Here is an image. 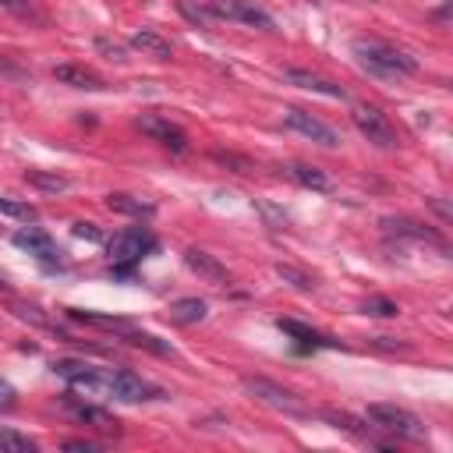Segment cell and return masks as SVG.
Listing matches in <instances>:
<instances>
[{
  "label": "cell",
  "instance_id": "obj_17",
  "mask_svg": "<svg viewBox=\"0 0 453 453\" xmlns=\"http://www.w3.org/2000/svg\"><path fill=\"white\" fill-rule=\"evenodd\" d=\"M106 209H110V212H120V216H134V219H142V216H152V212H156V205H152V202H145V198H138V195H124V191L106 195Z\"/></svg>",
  "mask_w": 453,
  "mask_h": 453
},
{
  "label": "cell",
  "instance_id": "obj_38",
  "mask_svg": "<svg viewBox=\"0 0 453 453\" xmlns=\"http://www.w3.org/2000/svg\"><path fill=\"white\" fill-rule=\"evenodd\" d=\"M0 290H7V294H11V283H7V276H0Z\"/></svg>",
  "mask_w": 453,
  "mask_h": 453
},
{
  "label": "cell",
  "instance_id": "obj_26",
  "mask_svg": "<svg viewBox=\"0 0 453 453\" xmlns=\"http://www.w3.org/2000/svg\"><path fill=\"white\" fill-rule=\"evenodd\" d=\"M0 449H14V453H35L39 446H35V439H28V435H21V432H14V428H4V425H0Z\"/></svg>",
  "mask_w": 453,
  "mask_h": 453
},
{
  "label": "cell",
  "instance_id": "obj_27",
  "mask_svg": "<svg viewBox=\"0 0 453 453\" xmlns=\"http://www.w3.org/2000/svg\"><path fill=\"white\" fill-rule=\"evenodd\" d=\"M276 276L287 280V283L297 287V290H315V276H308V273H301V269H294V265H287V262H276Z\"/></svg>",
  "mask_w": 453,
  "mask_h": 453
},
{
  "label": "cell",
  "instance_id": "obj_24",
  "mask_svg": "<svg viewBox=\"0 0 453 453\" xmlns=\"http://www.w3.org/2000/svg\"><path fill=\"white\" fill-rule=\"evenodd\" d=\"M131 347H145V350H152V354H159V357H173V347L170 343H163L159 336H152V333H138V329H127V333H120Z\"/></svg>",
  "mask_w": 453,
  "mask_h": 453
},
{
  "label": "cell",
  "instance_id": "obj_35",
  "mask_svg": "<svg viewBox=\"0 0 453 453\" xmlns=\"http://www.w3.org/2000/svg\"><path fill=\"white\" fill-rule=\"evenodd\" d=\"M71 234H74V237H81V241H103V230H99L96 223H74V226H71Z\"/></svg>",
  "mask_w": 453,
  "mask_h": 453
},
{
  "label": "cell",
  "instance_id": "obj_34",
  "mask_svg": "<svg viewBox=\"0 0 453 453\" xmlns=\"http://www.w3.org/2000/svg\"><path fill=\"white\" fill-rule=\"evenodd\" d=\"M0 78H11V81H25L28 78V71H21L11 57H0Z\"/></svg>",
  "mask_w": 453,
  "mask_h": 453
},
{
  "label": "cell",
  "instance_id": "obj_16",
  "mask_svg": "<svg viewBox=\"0 0 453 453\" xmlns=\"http://www.w3.org/2000/svg\"><path fill=\"white\" fill-rule=\"evenodd\" d=\"M64 411H71L78 421H88L92 428H106V432H117V418L96 403H81L74 393H64Z\"/></svg>",
  "mask_w": 453,
  "mask_h": 453
},
{
  "label": "cell",
  "instance_id": "obj_36",
  "mask_svg": "<svg viewBox=\"0 0 453 453\" xmlns=\"http://www.w3.org/2000/svg\"><path fill=\"white\" fill-rule=\"evenodd\" d=\"M64 449H85V453H88V449H99V442H88V439H67Z\"/></svg>",
  "mask_w": 453,
  "mask_h": 453
},
{
  "label": "cell",
  "instance_id": "obj_32",
  "mask_svg": "<svg viewBox=\"0 0 453 453\" xmlns=\"http://www.w3.org/2000/svg\"><path fill=\"white\" fill-rule=\"evenodd\" d=\"M18 407V389L7 382V379H0V414H7V411H14Z\"/></svg>",
  "mask_w": 453,
  "mask_h": 453
},
{
  "label": "cell",
  "instance_id": "obj_31",
  "mask_svg": "<svg viewBox=\"0 0 453 453\" xmlns=\"http://www.w3.org/2000/svg\"><path fill=\"white\" fill-rule=\"evenodd\" d=\"M96 50H99V53H106L110 60H117V64H124V60H127V50H124L117 39H96Z\"/></svg>",
  "mask_w": 453,
  "mask_h": 453
},
{
  "label": "cell",
  "instance_id": "obj_29",
  "mask_svg": "<svg viewBox=\"0 0 453 453\" xmlns=\"http://www.w3.org/2000/svg\"><path fill=\"white\" fill-rule=\"evenodd\" d=\"M177 11H180V14H184V18L191 21V25H209V21H212V14H209V11L202 7V4L195 7L191 0H177Z\"/></svg>",
  "mask_w": 453,
  "mask_h": 453
},
{
  "label": "cell",
  "instance_id": "obj_22",
  "mask_svg": "<svg viewBox=\"0 0 453 453\" xmlns=\"http://www.w3.org/2000/svg\"><path fill=\"white\" fill-rule=\"evenodd\" d=\"M67 319L85 322V326H99V329H113V333H127L131 326L117 315H99V311H85V308H67Z\"/></svg>",
  "mask_w": 453,
  "mask_h": 453
},
{
  "label": "cell",
  "instance_id": "obj_23",
  "mask_svg": "<svg viewBox=\"0 0 453 453\" xmlns=\"http://www.w3.org/2000/svg\"><path fill=\"white\" fill-rule=\"evenodd\" d=\"M276 326H280L283 333H290L294 340H301L304 347H333V343H329L322 333H315V329H308V326H301V322H294V319H280Z\"/></svg>",
  "mask_w": 453,
  "mask_h": 453
},
{
  "label": "cell",
  "instance_id": "obj_8",
  "mask_svg": "<svg viewBox=\"0 0 453 453\" xmlns=\"http://www.w3.org/2000/svg\"><path fill=\"white\" fill-rule=\"evenodd\" d=\"M134 127L142 134H149L152 142H159L163 149H170V152H184L188 149V131L180 124H173L170 117H163V113H142L134 120Z\"/></svg>",
  "mask_w": 453,
  "mask_h": 453
},
{
  "label": "cell",
  "instance_id": "obj_4",
  "mask_svg": "<svg viewBox=\"0 0 453 453\" xmlns=\"http://www.w3.org/2000/svg\"><path fill=\"white\" fill-rule=\"evenodd\" d=\"M152 248H156V241H152V234H149L145 226L120 230V234L106 244L110 262H113V273H120V276H127V273H131V265H134V262H142V255H145V251H152Z\"/></svg>",
  "mask_w": 453,
  "mask_h": 453
},
{
  "label": "cell",
  "instance_id": "obj_1",
  "mask_svg": "<svg viewBox=\"0 0 453 453\" xmlns=\"http://www.w3.org/2000/svg\"><path fill=\"white\" fill-rule=\"evenodd\" d=\"M350 53L361 71H368L372 78H382V81H400V78L418 74V60L411 53H403L382 39H372V35H357L350 42Z\"/></svg>",
  "mask_w": 453,
  "mask_h": 453
},
{
  "label": "cell",
  "instance_id": "obj_9",
  "mask_svg": "<svg viewBox=\"0 0 453 453\" xmlns=\"http://www.w3.org/2000/svg\"><path fill=\"white\" fill-rule=\"evenodd\" d=\"M283 124L290 127V131H297V134H304V138H311V142H319V145H326V149H333L340 138H336V131L326 124V120H319V117H311L308 110H301V106H287L283 110Z\"/></svg>",
  "mask_w": 453,
  "mask_h": 453
},
{
  "label": "cell",
  "instance_id": "obj_13",
  "mask_svg": "<svg viewBox=\"0 0 453 453\" xmlns=\"http://www.w3.org/2000/svg\"><path fill=\"white\" fill-rule=\"evenodd\" d=\"M322 418H326L333 428L354 435L357 442H368V446H379V449H389V446H393L389 439H379V435H375V425H365V421H357V418L347 414V411H322Z\"/></svg>",
  "mask_w": 453,
  "mask_h": 453
},
{
  "label": "cell",
  "instance_id": "obj_3",
  "mask_svg": "<svg viewBox=\"0 0 453 453\" xmlns=\"http://www.w3.org/2000/svg\"><path fill=\"white\" fill-rule=\"evenodd\" d=\"M368 421L379 428V432H389L396 439H411V442H421L428 435V428L421 425V418L407 407H396V403H368Z\"/></svg>",
  "mask_w": 453,
  "mask_h": 453
},
{
  "label": "cell",
  "instance_id": "obj_20",
  "mask_svg": "<svg viewBox=\"0 0 453 453\" xmlns=\"http://www.w3.org/2000/svg\"><path fill=\"white\" fill-rule=\"evenodd\" d=\"M25 184L35 191H46V195H60L71 188V180L64 173H53V170H25Z\"/></svg>",
  "mask_w": 453,
  "mask_h": 453
},
{
  "label": "cell",
  "instance_id": "obj_12",
  "mask_svg": "<svg viewBox=\"0 0 453 453\" xmlns=\"http://www.w3.org/2000/svg\"><path fill=\"white\" fill-rule=\"evenodd\" d=\"M14 244L25 248L28 255H35V258L46 262V265H60V251H57L53 237H50L46 230H39V226H21V230L14 234Z\"/></svg>",
  "mask_w": 453,
  "mask_h": 453
},
{
  "label": "cell",
  "instance_id": "obj_11",
  "mask_svg": "<svg viewBox=\"0 0 453 453\" xmlns=\"http://www.w3.org/2000/svg\"><path fill=\"white\" fill-rule=\"evenodd\" d=\"M184 265H188L195 276H202L205 283H212V287H226V283H230V269H226L216 255H209L205 248H188V251H184Z\"/></svg>",
  "mask_w": 453,
  "mask_h": 453
},
{
  "label": "cell",
  "instance_id": "obj_5",
  "mask_svg": "<svg viewBox=\"0 0 453 453\" xmlns=\"http://www.w3.org/2000/svg\"><path fill=\"white\" fill-rule=\"evenodd\" d=\"M350 120H354V127H357V131H361L375 149H396V145H400L396 127L389 124V117H386L379 106L354 103V106H350Z\"/></svg>",
  "mask_w": 453,
  "mask_h": 453
},
{
  "label": "cell",
  "instance_id": "obj_19",
  "mask_svg": "<svg viewBox=\"0 0 453 453\" xmlns=\"http://www.w3.org/2000/svg\"><path fill=\"white\" fill-rule=\"evenodd\" d=\"M205 311H209V304H205L202 297H180V301L170 304V319H173L177 326H195V322L205 319Z\"/></svg>",
  "mask_w": 453,
  "mask_h": 453
},
{
  "label": "cell",
  "instance_id": "obj_7",
  "mask_svg": "<svg viewBox=\"0 0 453 453\" xmlns=\"http://www.w3.org/2000/svg\"><path fill=\"white\" fill-rule=\"evenodd\" d=\"M202 7L212 18H226V21H241L251 28H273V18L255 4V0H202Z\"/></svg>",
  "mask_w": 453,
  "mask_h": 453
},
{
  "label": "cell",
  "instance_id": "obj_28",
  "mask_svg": "<svg viewBox=\"0 0 453 453\" xmlns=\"http://www.w3.org/2000/svg\"><path fill=\"white\" fill-rule=\"evenodd\" d=\"M0 212L11 219H21V223H35V216H39L28 202H11V198H0Z\"/></svg>",
  "mask_w": 453,
  "mask_h": 453
},
{
  "label": "cell",
  "instance_id": "obj_10",
  "mask_svg": "<svg viewBox=\"0 0 453 453\" xmlns=\"http://www.w3.org/2000/svg\"><path fill=\"white\" fill-rule=\"evenodd\" d=\"M382 230L389 234V237H396V241H418V244H432V248H446V241H442V234L439 230H432V226H425V223H418V219H411V216H386L382 219Z\"/></svg>",
  "mask_w": 453,
  "mask_h": 453
},
{
  "label": "cell",
  "instance_id": "obj_18",
  "mask_svg": "<svg viewBox=\"0 0 453 453\" xmlns=\"http://www.w3.org/2000/svg\"><path fill=\"white\" fill-rule=\"evenodd\" d=\"M134 50H142L145 57H156V60H170V39H163L159 32H152V28H138L131 39H127Z\"/></svg>",
  "mask_w": 453,
  "mask_h": 453
},
{
  "label": "cell",
  "instance_id": "obj_30",
  "mask_svg": "<svg viewBox=\"0 0 453 453\" xmlns=\"http://www.w3.org/2000/svg\"><path fill=\"white\" fill-rule=\"evenodd\" d=\"M365 311H368V315H382V319H393L400 308H396L389 297H368V301H365Z\"/></svg>",
  "mask_w": 453,
  "mask_h": 453
},
{
  "label": "cell",
  "instance_id": "obj_33",
  "mask_svg": "<svg viewBox=\"0 0 453 453\" xmlns=\"http://www.w3.org/2000/svg\"><path fill=\"white\" fill-rule=\"evenodd\" d=\"M212 159L223 163V166H237V173H248V170H251V163L241 159V156H234V152H212Z\"/></svg>",
  "mask_w": 453,
  "mask_h": 453
},
{
  "label": "cell",
  "instance_id": "obj_15",
  "mask_svg": "<svg viewBox=\"0 0 453 453\" xmlns=\"http://www.w3.org/2000/svg\"><path fill=\"white\" fill-rule=\"evenodd\" d=\"M283 78H287L290 85H297V88H308V92H319V96H329V99H343V96H347L336 81H329V78H322V74H315V71H304V67H287Z\"/></svg>",
  "mask_w": 453,
  "mask_h": 453
},
{
  "label": "cell",
  "instance_id": "obj_6",
  "mask_svg": "<svg viewBox=\"0 0 453 453\" xmlns=\"http://www.w3.org/2000/svg\"><path fill=\"white\" fill-rule=\"evenodd\" d=\"M106 375V393L113 400H124V403H138V400H163V389H156L152 382H145L142 375L127 372V368H113V372H103Z\"/></svg>",
  "mask_w": 453,
  "mask_h": 453
},
{
  "label": "cell",
  "instance_id": "obj_21",
  "mask_svg": "<svg viewBox=\"0 0 453 453\" xmlns=\"http://www.w3.org/2000/svg\"><path fill=\"white\" fill-rule=\"evenodd\" d=\"M283 173H287L290 180H297L301 188H311V191H326V188H329V177H326L319 166H308V163H290Z\"/></svg>",
  "mask_w": 453,
  "mask_h": 453
},
{
  "label": "cell",
  "instance_id": "obj_37",
  "mask_svg": "<svg viewBox=\"0 0 453 453\" xmlns=\"http://www.w3.org/2000/svg\"><path fill=\"white\" fill-rule=\"evenodd\" d=\"M0 7H7L14 14H28V0H0Z\"/></svg>",
  "mask_w": 453,
  "mask_h": 453
},
{
  "label": "cell",
  "instance_id": "obj_14",
  "mask_svg": "<svg viewBox=\"0 0 453 453\" xmlns=\"http://www.w3.org/2000/svg\"><path fill=\"white\" fill-rule=\"evenodd\" d=\"M53 78H57L60 85L85 88V92H103V88H106V81H103L92 67H85V64H57V67H53Z\"/></svg>",
  "mask_w": 453,
  "mask_h": 453
},
{
  "label": "cell",
  "instance_id": "obj_25",
  "mask_svg": "<svg viewBox=\"0 0 453 453\" xmlns=\"http://www.w3.org/2000/svg\"><path fill=\"white\" fill-rule=\"evenodd\" d=\"M7 308L21 319V322H32V326H42V329H53V322L42 315V308L39 304H28V301H18V297H11L7 301Z\"/></svg>",
  "mask_w": 453,
  "mask_h": 453
},
{
  "label": "cell",
  "instance_id": "obj_2",
  "mask_svg": "<svg viewBox=\"0 0 453 453\" xmlns=\"http://www.w3.org/2000/svg\"><path fill=\"white\" fill-rule=\"evenodd\" d=\"M241 386L248 396H255L258 403L280 411V414H290V418H311V407L301 403L297 393H290L287 386L273 382V379H262V375H241Z\"/></svg>",
  "mask_w": 453,
  "mask_h": 453
}]
</instances>
